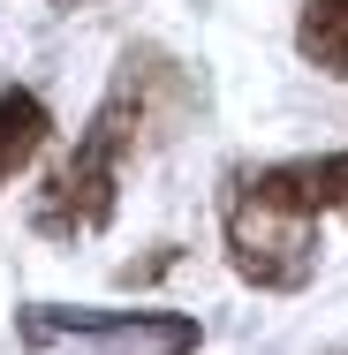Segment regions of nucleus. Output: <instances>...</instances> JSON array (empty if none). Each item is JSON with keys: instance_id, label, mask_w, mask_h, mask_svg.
Wrapping results in <instances>:
<instances>
[{"instance_id": "nucleus-4", "label": "nucleus", "mask_w": 348, "mask_h": 355, "mask_svg": "<svg viewBox=\"0 0 348 355\" xmlns=\"http://www.w3.org/2000/svg\"><path fill=\"white\" fill-rule=\"evenodd\" d=\"M250 189L265 197V205H280V212H333V205H348V151H318V159H280V166H258L250 174Z\"/></svg>"}, {"instance_id": "nucleus-6", "label": "nucleus", "mask_w": 348, "mask_h": 355, "mask_svg": "<svg viewBox=\"0 0 348 355\" xmlns=\"http://www.w3.org/2000/svg\"><path fill=\"white\" fill-rule=\"evenodd\" d=\"M295 46H303V61H310V69L348 76V0H303Z\"/></svg>"}, {"instance_id": "nucleus-5", "label": "nucleus", "mask_w": 348, "mask_h": 355, "mask_svg": "<svg viewBox=\"0 0 348 355\" xmlns=\"http://www.w3.org/2000/svg\"><path fill=\"white\" fill-rule=\"evenodd\" d=\"M46 137H53L46 98H31V91H0V189L46 151Z\"/></svg>"}, {"instance_id": "nucleus-1", "label": "nucleus", "mask_w": 348, "mask_h": 355, "mask_svg": "<svg viewBox=\"0 0 348 355\" xmlns=\"http://www.w3.org/2000/svg\"><path fill=\"white\" fill-rule=\"evenodd\" d=\"M159 98H190V83L174 76L167 53H129L122 76H114V91H106V106L91 114V129L76 137V151L46 174V189H38V234H99L106 219H114V197H122V159L137 151L144 137H159L151 121H167L159 114Z\"/></svg>"}, {"instance_id": "nucleus-3", "label": "nucleus", "mask_w": 348, "mask_h": 355, "mask_svg": "<svg viewBox=\"0 0 348 355\" xmlns=\"http://www.w3.org/2000/svg\"><path fill=\"white\" fill-rule=\"evenodd\" d=\"M114 340V348H151V355H190L197 348V325L190 318H167V310H114V318H99V310H23V348H46V340Z\"/></svg>"}, {"instance_id": "nucleus-2", "label": "nucleus", "mask_w": 348, "mask_h": 355, "mask_svg": "<svg viewBox=\"0 0 348 355\" xmlns=\"http://www.w3.org/2000/svg\"><path fill=\"white\" fill-rule=\"evenodd\" d=\"M227 250H235V272L273 295H295V287L318 272V219L303 212H280L265 205L250 182L227 197Z\"/></svg>"}]
</instances>
